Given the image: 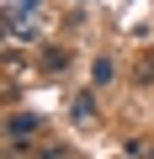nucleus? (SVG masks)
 <instances>
[{
	"label": "nucleus",
	"mask_w": 154,
	"mask_h": 159,
	"mask_svg": "<svg viewBox=\"0 0 154 159\" xmlns=\"http://www.w3.org/2000/svg\"><path fill=\"white\" fill-rule=\"evenodd\" d=\"M37 159H74L69 143H37Z\"/></svg>",
	"instance_id": "1"
}]
</instances>
